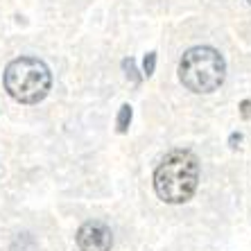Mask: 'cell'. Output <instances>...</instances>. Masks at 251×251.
<instances>
[{
  "mask_svg": "<svg viewBox=\"0 0 251 251\" xmlns=\"http://www.w3.org/2000/svg\"><path fill=\"white\" fill-rule=\"evenodd\" d=\"M226 77V61L215 48H190L179 61V79L193 93H213Z\"/></svg>",
  "mask_w": 251,
  "mask_h": 251,
  "instance_id": "cell-2",
  "label": "cell"
},
{
  "mask_svg": "<svg viewBox=\"0 0 251 251\" xmlns=\"http://www.w3.org/2000/svg\"><path fill=\"white\" fill-rule=\"evenodd\" d=\"M154 66H156V52H150L145 57V75L147 77L154 75Z\"/></svg>",
  "mask_w": 251,
  "mask_h": 251,
  "instance_id": "cell-7",
  "label": "cell"
},
{
  "mask_svg": "<svg viewBox=\"0 0 251 251\" xmlns=\"http://www.w3.org/2000/svg\"><path fill=\"white\" fill-rule=\"evenodd\" d=\"M199 186V158L190 150H172L154 170V190L165 204L193 199Z\"/></svg>",
  "mask_w": 251,
  "mask_h": 251,
  "instance_id": "cell-1",
  "label": "cell"
},
{
  "mask_svg": "<svg viewBox=\"0 0 251 251\" xmlns=\"http://www.w3.org/2000/svg\"><path fill=\"white\" fill-rule=\"evenodd\" d=\"M129 125H131V106L123 104L120 106V113H118V131H120V134H127Z\"/></svg>",
  "mask_w": 251,
  "mask_h": 251,
  "instance_id": "cell-5",
  "label": "cell"
},
{
  "mask_svg": "<svg viewBox=\"0 0 251 251\" xmlns=\"http://www.w3.org/2000/svg\"><path fill=\"white\" fill-rule=\"evenodd\" d=\"M123 68L127 70V77H131V82H134V84L140 82L138 77H136V64H134V59H125V61H123Z\"/></svg>",
  "mask_w": 251,
  "mask_h": 251,
  "instance_id": "cell-6",
  "label": "cell"
},
{
  "mask_svg": "<svg viewBox=\"0 0 251 251\" xmlns=\"http://www.w3.org/2000/svg\"><path fill=\"white\" fill-rule=\"evenodd\" d=\"M240 140H242V134H231V138H228V143H231V147H238Z\"/></svg>",
  "mask_w": 251,
  "mask_h": 251,
  "instance_id": "cell-9",
  "label": "cell"
},
{
  "mask_svg": "<svg viewBox=\"0 0 251 251\" xmlns=\"http://www.w3.org/2000/svg\"><path fill=\"white\" fill-rule=\"evenodd\" d=\"M240 116L245 118V120L251 118V100H242V102H240Z\"/></svg>",
  "mask_w": 251,
  "mask_h": 251,
  "instance_id": "cell-8",
  "label": "cell"
},
{
  "mask_svg": "<svg viewBox=\"0 0 251 251\" xmlns=\"http://www.w3.org/2000/svg\"><path fill=\"white\" fill-rule=\"evenodd\" d=\"M52 75L41 59L21 57L5 68V88L16 102L36 104L50 91Z\"/></svg>",
  "mask_w": 251,
  "mask_h": 251,
  "instance_id": "cell-3",
  "label": "cell"
},
{
  "mask_svg": "<svg viewBox=\"0 0 251 251\" xmlns=\"http://www.w3.org/2000/svg\"><path fill=\"white\" fill-rule=\"evenodd\" d=\"M113 245V233L104 222H84L77 231V247L82 251H109Z\"/></svg>",
  "mask_w": 251,
  "mask_h": 251,
  "instance_id": "cell-4",
  "label": "cell"
},
{
  "mask_svg": "<svg viewBox=\"0 0 251 251\" xmlns=\"http://www.w3.org/2000/svg\"><path fill=\"white\" fill-rule=\"evenodd\" d=\"M247 2H249V5H251V0H247Z\"/></svg>",
  "mask_w": 251,
  "mask_h": 251,
  "instance_id": "cell-10",
  "label": "cell"
}]
</instances>
